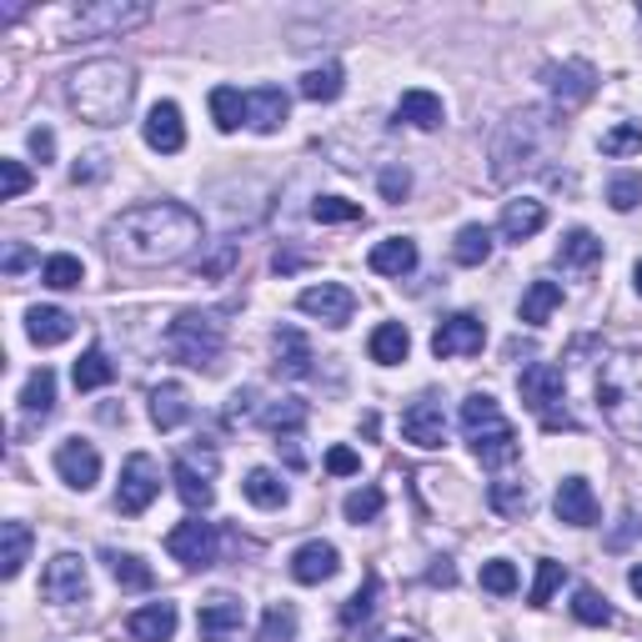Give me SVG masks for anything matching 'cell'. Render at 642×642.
Here are the masks:
<instances>
[{"instance_id":"obj_60","label":"cell","mask_w":642,"mask_h":642,"mask_svg":"<svg viewBox=\"0 0 642 642\" xmlns=\"http://www.w3.org/2000/svg\"><path fill=\"white\" fill-rule=\"evenodd\" d=\"M632 281H638V291H642V261H638V266H632Z\"/></svg>"},{"instance_id":"obj_18","label":"cell","mask_w":642,"mask_h":642,"mask_svg":"<svg viewBox=\"0 0 642 642\" xmlns=\"http://www.w3.org/2000/svg\"><path fill=\"white\" fill-rule=\"evenodd\" d=\"M552 507H557V522H567V527H592L597 522V497H592L587 477H562Z\"/></svg>"},{"instance_id":"obj_7","label":"cell","mask_w":642,"mask_h":642,"mask_svg":"<svg viewBox=\"0 0 642 642\" xmlns=\"http://www.w3.org/2000/svg\"><path fill=\"white\" fill-rule=\"evenodd\" d=\"M66 40H86V36H110V30H130V26H146L150 6H80L66 10Z\"/></svg>"},{"instance_id":"obj_14","label":"cell","mask_w":642,"mask_h":642,"mask_svg":"<svg viewBox=\"0 0 642 642\" xmlns=\"http://www.w3.org/2000/svg\"><path fill=\"white\" fill-rule=\"evenodd\" d=\"M296 307L307 311V317L327 321V327H347L351 311H357V296H351L347 286H337V281H321V286H307V291H301Z\"/></svg>"},{"instance_id":"obj_48","label":"cell","mask_w":642,"mask_h":642,"mask_svg":"<svg viewBox=\"0 0 642 642\" xmlns=\"http://www.w3.org/2000/svg\"><path fill=\"white\" fill-rule=\"evenodd\" d=\"M311 216H317L321 226H337V221H361V206L347 196H317L311 201Z\"/></svg>"},{"instance_id":"obj_51","label":"cell","mask_w":642,"mask_h":642,"mask_svg":"<svg viewBox=\"0 0 642 642\" xmlns=\"http://www.w3.org/2000/svg\"><path fill=\"white\" fill-rule=\"evenodd\" d=\"M26 191H30V171L20 166V160H0V196L16 201V196H26Z\"/></svg>"},{"instance_id":"obj_22","label":"cell","mask_w":642,"mask_h":642,"mask_svg":"<svg viewBox=\"0 0 642 642\" xmlns=\"http://www.w3.org/2000/svg\"><path fill=\"white\" fill-rule=\"evenodd\" d=\"M70 331H76V317L60 307H30L26 311V337L36 341V347H60V341H70Z\"/></svg>"},{"instance_id":"obj_13","label":"cell","mask_w":642,"mask_h":642,"mask_svg":"<svg viewBox=\"0 0 642 642\" xmlns=\"http://www.w3.org/2000/svg\"><path fill=\"white\" fill-rule=\"evenodd\" d=\"M56 471H60V481H66V487L90 492L100 481V451L90 447V441H80V437L60 441V447H56Z\"/></svg>"},{"instance_id":"obj_53","label":"cell","mask_w":642,"mask_h":642,"mask_svg":"<svg viewBox=\"0 0 642 642\" xmlns=\"http://www.w3.org/2000/svg\"><path fill=\"white\" fill-rule=\"evenodd\" d=\"M407 191H411V176L401 166L381 171V196H387V201H407Z\"/></svg>"},{"instance_id":"obj_35","label":"cell","mask_w":642,"mask_h":642,"mask_svg":"<svg viewBox=\"0 0 642 642\" xmlns=\"http://www.w3.org/2000/svg\"><path fill=\"white\" fill-rule=\"evenodd\" d=\"M106 562H110V577H116L120 587H130V592H146L150 582H156V572H150L146 562L136 557V552H116V547H110Z\"/></svg>"},{"instance_id":"obj_25","label":"cell","mask_w":642,"mask_h":642,"mask_svg":"<svg viewBox=\"0 0 642 642\" xmlns=\"http://www.w3.org/2000/svg\"><path fill=\"white\" fill-rule=\"evenodd\" d=\"M547 226V206L542 201H507L502 206V236L507 241H532Z\"/></svg>"},{"instance_id":"obj_17","label":"cell","mask_w":642,"mask_h":642,"mask_svg":"<svg viewBox=\"0 0 642 642\" xmlns=\"http://www.w3.org/2000/svg\"><path fill=\"white\" fill-rule=\"evenodd\" d=\"M140 136H146L150 150H160V156H176V150L186 146V126H181V106H176V100H156V106L146 110V126H140Z\"/></svg>"},{"instance_id":"obj_2","label":"cell","mask_w":642,"mask_h":642,"mask_svg":"<svg viewBox=\"0 0 642 642\" xmlns=\"http://www.w3.org/2000/svg\"><path fill=\"white\" fill-rule=\"evenodd\" d=\"M136 96V76L120 60H86L80 70H70L66 80V100L80 120L90 126H120Z\"/></svg>"},{"instance_id":"obj_33","label":"cell","mask_w":642,"mask_h":642,"mask_svg":"<svg viewBox=\"0 0 642 642\" xmlns=\"http://www.w3.org/2000/svg\"><path fill=\"white\" fill-rule=\"evenodd\" d=\"M171 481H176L181 502H186L191 512H206L211 502H216V492H211V481L201 477V471L191 467V461H176V467H171Z\"/></svg>"},{"instance_id":"obj_56","label":"cell","mask_w":642,"mask_h":642,"mask_svg":"<svg viewBox=\"0 0 642 642\" xmlns=\"http://www.w3.org/2000/svg\"><path fill=\"white\" fill-rule=\"evenodd\" d=\"M100 171H106V156H86L76 171H70V176H76V186H80V181H96Z\"/></svg>"},{"instance_id":"obj_6","label":"cell","mask_w":642,"mask_h":642,"mask_svg":"<svg viewBox=\"0 0 642 642\" xmlns=\"http://www.w3.org/2000/svg\"><path fill=\"white\" fill-rule=\"evenodd\" d=\"M517 391L527 401V411H537V421L547 431H572V417L562 411V371L552 361H532L517 377Z\"/></svg>"},{"instance_id":"obj_43","label":"cell","mask_w":642,"mask_h":642,"mask_svg":"<svg viewBox=\"0 0 642 642\" xmlns=\"http://www.w3.org/2000/svg\"><path fill=\"white\" fill-rule=\"evenodd\" d=\"M301 96L307 100H337L341 96V66H317V70H307L301 76Z\"/></svg>"},{"instance_id":"obj_10","label":"cell","mask_w":642,"mask_h":642,"mask_svg":"<svg viewBox=\"0 0 642 642\" xmlns=\"http://www.w3.org/2000/svg\"><path fill=\"white\" fill-rule=\"evenodd\" d=\"M166 552L181 567H211V562H216V527L201 517L176 522V527L166 532Z\"/></svg>"},{"instance_id":"obj_23","label":"cell","mask_w":642,"mask_h":642,"mask_svg":"<svg viewBox=\"0 0 642 642\" xmlns=\"http://www.w3.org/2000/svg\"><path fill=\"white\" fill-rule=\"evenodd\" d=\"M186 417H191L186 387H181V381H160V387L150 391V421H156L160 431H176Z\"/></svg>"},{"instance_id":"obj_36","label":"cell","mask_w":642,"mask_h":642,"mask_svg":"<svg viewBox=\"0 0 642 642\" xmlns=\"http://www.w3.org/2000/svg\"><path fill=\"white\" fill-rule=\"evenodd\" d=\"M451 256H457V266H481V261L492 256V231L487 226H461L457 241H451Z\"/></svg>"},{"instance_id":"obj_20","label":"cell","mask_w":642,"mask_h":642,"mask_svg":"<svg viewBox=\"0 0 642 642\" xmlns=\"http://www.w3.org/2000/svg\"><path fill=\"white\" fill-rule=\"evenodd\" d=\"M126 632L136 642H171L176 638V602H150L126 617Z\"/></svg>"},{"instance_id":"obj_9","label":"cell","mask_w":642,"mask_h":642,"mask_svg":"<svg viewBox=\"0 0 642 642\" xmlns=\"http://www.w3.org/2000/svg\"><path fill=\"white\" fill-rule=\"evenodd\" d=\"M481 347H487V327H481L477 317H467V311L447 317L437 331H431V357H437V361H451V357H477Z\"/></svg>"},{"instance_id":"obj_44","label":"cell","mask_w":642,"mask_h":642,"mask_svg":"<svg viewBox=\"0 0 642 642\" xmlns=\"http://www.w3.org/2000/svg\"><path fill=\"white\" fill-rule=\"evenodd\" d=\"M381 507H387V497H381V487H357L347 502H341V512H347V522H377Z\"/></svg>"},{"instance_id":"obj_8","label":"cell","mask_w":642,"mask_h":642,"mask_svg":"<svg viewBox=\"0 0 642 642\" xmlns=\"http://www.w3.org/2000/svg\"><path fill=\"white\" fill-rule=\"evenodd\" d=\"M156 492H160V467L146 451H130L126 467H120V481H116V512L140 517V512L156 502Z\"/></svg>"},{"instance_id":"obj_39","label":"cell","mask_w":642,"mask_h":642,"mask_svg":"<svg viewBox=\"0 0 642 642\" xmlns=\"http://www.w3.org/2000/svg\"><path fill=\"white\" fill-rule=\"evenodd\" d=\"M70 377H76V391H96V387H106V381L116 377V367L106 361V351H100V347H90L86 357L76 361V371H70Z\"/></svg>"},{"instance_id":"obj_34","label":"cell","mask_w":642,"mask_h":642,"mask_svg":"<svg viewBox=\"0 0 642 642\" xmlns=\"http://www.w3.org/2000/svg\"><path fill=\"white\" fill-rule=\"evenodd\" d=\"M557 307H562V286H557V281H532L527 296H522V321H527V327H542V321H547Z\"/></svg>"},{"instance_id":"obj_61","label":"cell","mask_w":642,"mask_h":642,"mask_svg":"<svg viewBox=\"0 0 642 642\" xmlns=\"http://www.w3.org/2000/svg\"><path fill=\"white\" fill-rule=\"evenodd\" d=\"M387 642H407V638H387Z\"/></svg>"},{"instance_id":"obj_52","label":"cell","mask_w":642,"mask_h":642,"mask_svg":"<svg viewBox=\"0 0 642 642\" xmlns=\"http://www.w3.org/2000/svg\"><path fill=\"white\" fill-rule=\"evenodd\" d=\"M607 201H612V211H632L642 201V176H617L607 186Z\"/></svg>"},{"instance_id":"obj_16","label":"cell","mask_w":642,"mask_h":642,"mask_svg":"<svg viewBox=\"0 0 642 642\" xmlns=\"http://www.w3.org/2000/svg\"><path fill=\"white\" fill-rule=\"evenodd\" d=\"M401 437H407L411 447H441V441H447V411H441V401H431V397L411 401V407L401 411Z\"/></svg>"},{"instance_id":"obj_54","label":"cell","mask_w":642,"mask_h":642,"mask_svg":"<svg viewBox=\"0 0 642 642\" xmlns=\"http://www.w3.org/2000/svg\"><path fill=\"white\" fill-rule=\"evenodd\" d=\"M327 471H337V477H351V471H361V457L351 447H331L327 451Z\"/></svg>"},{"instance_id":"obj_15","label":"cell","mask_w":642,"mask_h":642,"mask_svg":"<svg viewBox=\"0 0 642 642\" xmlns=\"http://www.w3.org/2000/svg\"><path fill=\"white\" fill-rule=\"evenodd\" d=\"M241 622H246V607H241L236 597H226V592H216V597L201 602V612H196V638L201 642H231L241 632Z\"/></svg>"},{"instance_id":"obj_5","label":"cell","mask_w":642,"mask_h":642,"mask_svg":"<svg viewBox=\"0 0 642 642\" xmlns=\"http://www.w3.org/2000/svg\"><path fill=\"white\" fill-rule=\"evenodd\" d=\"M166 351L186 367H216L226 351V321L216 311H181L166 327Z\"/></svg>"},{"instance_id":"obj_29","label":"cell","mask_w":642,"mask_h":642,"mask_svg":"<svg viewBox=\"0 0 642 642\" xmlns=\"http://www.w3.org/2000/svg\"><path fill=\"white\" fill-rule=\"evenodd\" d=\"M557 261L567 271H592L602 261V241L592 236V231H567V236H562V246H557Z\"/></svg>"},{"instance_id":"obj_47","label":"cell","mask_w":642,"mask_h":642,"mask_svg":"<svg viewBox=\"0 0 642 642\" xmlns=\"http://www.w3.org/2000/svg\"><path fill=\"white\" fill-rule=\"evenodd\" d=\"M261 642H296V612L286 602L266 607V622H261Z\"/></svg>"},{"instance_id":"obj_1","label":"cell","mask_w":642,"mask_h":642,"mask_svg":"<svg viewBox=\"0 0 642 642\" xmlns=\"http://www.w3.org/2000/svg\"><path fill=\"white\" fill-rule=\"evenodd\" d=\"M106 241L110 256L130 261V266H166V261H181L201 241V221L176 201H150V206H130L106 231Z\"/></svg>"},{"instance_id":"obj_31","label":"cell","mask_w":642,"mask_h":642,"mask_svg":"<svg viewBox=\"0 0 642 642\" xmlns=\"http://www.w3.org/2000/svg\"><path fill=\"white\" fill-rule=\"evenodd\" d=\"M20 407H26V417H40V421H46L50 411H56V371H50V367L30 371L26 391H20Z\"/></svg>"},{"instance_id":"obj_45","label":"cell","mask_w":642,"mask_h":642,"mask_svg":"<svg viewBox=\"0 0 642 642\" xmlns=\"http://www.w3.org/2000/svg\"><path fill=\"white\" fill-rule=\"evenodd\" d=\"M377 592H381V577H377V572H367V582L357 587V597H351L347 607H341V622H347V628L367 622V617H371V607H377Z\"/></svg>"},{"instance_id":"obj_42","label":"cell","mask_w":642,"mask_h":642,"mask_svg":"<svg viewBox=\"0 0 642 642\" xmlns=\"http://www.w3.org/2000/svg\"><path fill=\"white\" fill-rule=\"evenodd\" d=\"M40 281H46L50 291H70L86 281V266H80V256H50L46 266H40Z\"/></svg>"},{"instance_id":"obj_50","label":"cell","mask_w":642,"mask_h":642,"mask_svg":"<svg viewBox=\"0 0 642 642\" xmlns=\"http://www.w3.org/2000/svg\"><path fill=\"white\" fill-rule=\"evenodd\" d=\"M481 587L497 592V597L517 592V567H512V562H487V567H481Z\"/></svg>"},{"instance_id":"obj_3","label":"cell","mask_w":642,"mask_h":642,"mask_svg":"<svg viewBox=\"0 0 642 642\" xmlns=\"http://www.w3.org/2000/svg\"><path fill=\"white\" fill-rule=\"evenodd\" d=\"M597 407L612 431L642 447V351H617L597 371Z\"/></svg>"},{"instance_id":"obj_28","label":"cell","mask_w":642,"mask_h":642,"mask_svg":"<svg viewBox=\"0 0 642 642\" xmlns=\"http://www.w3.org/2000/svg\"><path fill=\"white\" fill-rule=\"evenodd\" d=\"M407 351H411V331L401 327V321H381V327L371 331V361L397 367V361H407Z\"/></svg>"},{"instance_id":"obj_19","label":"cell","mask_w":642,"mask_h":642,"mask_svg":"<svg viewBox=\"0 0 642 642\" xmlns=\"http://www.w3.org/2000/svg\"><path fill=\"white\" fill-rule=\"evenodd\" d=\"M337 567H341V552L331 547V542H307V547L291 552V577L307 582V587H317V582L337 577Z\"/></svg>"},{"instance_id":"obj_26","label":"cell","mask_w":642,"mask_h":642,"mask_svg":"<svg viewBox=\"0 0 642 642\" xmlns=\"http://www.w3.org/2000/svg\"><path fill=\"white\" fill-rule=\"evenodd\" d=\"M367 266L377 271V276H407V271L417 266V246H411L407 236H387V241H377V246H371Z\"/></svg>"},{"instance_id":"obj_41","label":"cell","mask_w":642,"mask_h":642,"mask_svg":"<svg viewBox=\"0 0 642 642\" xmlns=\"http://www.w3.org/2000/svg\"><path fill=\"white\" fill-rule=\"evenodd\" d=\"M572 617L587 622V628H607L612 607H607V597H602L597 587H577V592H572Z\"/></svg>"},{"instance_id":"obj_4","label":"cell","mask_w":642,"mask_h":642,"mask_svg":"<svg viewBox=\"0 0 642 642\" xmlns=\"http://www.w3.org/2000/svg\"><path fill=\"white\" fill-rule=\"evenodd\" d=\"M461 437L471 441V451H477L487 467H507V461L517 457V431H512V421L502 417V407L487 391L461 401Z\"/></svg>"},{"instance_id":"obj_40","label":"cell","mask_w":642,"mask_h":642,"mask_svg":"<svg viewBox=\"0 0 642 642\" xmlns=\"http://www.w3.org/2000/svg\"><path fill=\"white\" fill-rule=\"evenodd\" d=\"M301 421H307V401H296V397H286V401H271V407H261V427L266 431H296Z\"/></svg>"},{"instance_id":"obj_58","label":"cell","mask_w":642,"mask_h":642,"mask_svg":"<svg viewBox=\"0 0 642 642\" xmlns=\"http://www.w3.org/2000/svg\"><path fill=\"white\" fill-rule=\"evenodd\" d=\"M451 577H457V572H451L447 562H437V567H431V582H441V587H451Z\"/></svg>"},{"instance_id":"obj_38","label":"cell","mask_w":642,"mask_h":642,"mask_svg":"<svg viewBox=\"0 0 642 642\" xmlns=\"http://www.w3.org/2000/svg\"><path fill=\"white\" fill-rule=\"evenodd\" d=\"M211 116H216V130H236L246 120V96L236 86H216L211 90Z\"/></svg>"},{"instance_id":"obj_27","label":"cell","mask_w":642,"mask_h":642,"mask_svg":"<svg viewBox=\"0 0 642 642\" xmlns=\"http://www.w3.org/2000/svg\"><path fill=\"white\" fill-rule=\"evenodd\" d=\"M311 347H307V337H301L296 327H281L276 331V367L286 371V377H311Z\"/></svg>"},{"instance_id":"obj_59","label":"cell","mask_w":642,"mask_h":642,"mask_svg":"<svg viewBox=\"0 0 642 642\" xmlns=\"http://www.w3.org/2000/svg\"><path fill=\"white\" fill-rule=\"evenodd\" d=\"M628 587H632V592H638V597H642V562H638V567L628 572Z\"/></svg>"},{"instance_id":"obj_37","label":"cell","mask_w":642,"mask_h":642,"mask_svg":"<svg viewBox=\"0 0 642 642\" xmlns=\"http://www.w3.org/2000/svg\"><path fill=\"white\" fill-rule=\"evenodd\" d=\"M487 502L502 512V517H527V512H532L527 481H492V487H487Z\"/></svg>"},{"instance_id":"obj_32","label":"cell","mask_w":642,"mask_h":642,"mask_svg":"<svg viewBox=\"0 0 642 642\" xmlns=\"http://www.w3.org/2000/svg\"><path fill=\"white\" fill-rule=\"evenodd\" d=\"M241 492H246L256 507H266V512L271 507H286V481H281L271 467H251L246 481H241Z\"/></svg>"},{"instance_id":"obj_55","label":"cell","mask_w":642,"mask_h":642,"mask_svg":"<svg viewBox=\"0 0 642 642\" xmlns=\"http://www.w3.org/2000/svg\"><path fill=\"white\" fill-rule=\"evenodd\" d=\"M30 150H36V160H40V166H46V160L56 156V136H50L46 126H40V130H30Z\"/></svg>"},{"instance_id":"obj_57","label":"cell","mask_w":642,"mask_h":642,"mask_svg":"<svg viewBox=\"0 0 642 642\" xmlns=\"http://www.w3.org/2000/svg\"><path fill=\"white\" fill-rule=\"evenodd\" d=\"M26 266H30V246H20V241H16V246L6 251V271L16 276V271H26Z\"/></svg>"},{"instance_id":"obj_21","label":"cell","mask_w":642,"mask_h":642,"mask_svg":"<svg viewBox=\"0 0 642 642\" xmlns=\"http://www.w3.org/2000/svg\"><path fill=\"white\" fill-rule=\"evenodd\" d=\"M286 110H291L286 90H281V86H261V90H251V96H246V126L261 130V136H271V130L286 120Z\"/></svg>"},{"instance_id":"obj_12","label":"cell","mask_w":642,"mask_h":642,"mask_svg":"<svg viewBox=\"0 0 642 642\" xmlns=\"http://www.w3.org/2000/svg\"><path fill=\"white\" fill-rule=\"evenodd\" d=\"M547 90H552V100H557L562 110H572V106H582V100H592V90H597V70H592L587 60L547 66Z\"/></svg>"},{"instance_id":"obj_30","label":"cell","mask_w":642,"mask_h":642,"mask_svg":"<svg viewBox=\"0 0 642 642\" xmlns=\"http://www.w3.org/2000/svg\"><path fill=\"white\" fill-rule=\"evenodd\" d=\"M26 552H30V527L26 522H6L0 527V577H20V567H26Z\"/></svg>"},{"instance_id":"obj_11","label":"cell","mask_w":642,"mask_h":642,"mask_svg":"<svg viewBox=\"0 0 642 642\" xmlns=\"http://www.w3.org/2000/svg\"><path fill=\"white\" fill-rule=\"evenodd\" d=\"M40 592H46V602H60V607H70V602H86V592H90L86 562H80L76 552H60V557H50L46 577H40Z\"/></svg>"},{"instance_id":"obj_49","label":"cell","mask_w":642,"mask_h":642,"mask_svg":"<svg viewBox=\"0 0 642 642\" xmlns=\"http://www.w3.org/2000/svg\"><path fill=\"white\" fill-rule=\"evenodd\" d=\"M562 577H567V572H562V562H547V557H542L537 562V582H532V607H547V602H552V592H557L562 587Z\"/></svg>"},{"instance_id":"obj_46","label":"cell","mask_w":642,"mask_h":642,"mask_svg":"<svg viewBox=\"0 0 642 642\" xmlns=\"http://www.w3.org/2000/svg\"><path fill=\"white\" fill-rule=\"evenodd\" d=\"M632 150H642V120H622L602 136V156H632Z\"/></svg>"},{"instance_id":"obj_24","label":"cell","mask_w":642,"mask_h":642,"mask_svg":"<svg viewBox=\"0 0 642 642\" xmlns=\"http://www.w3.org/2000/svg\"><path fill=\"white\" fill-rule=\"evenodd\" d=\"M397 120H407V126H417V130H437L441 120H447V106H441V96H431V90H401Z\"/></svg>"}]
</instances>
